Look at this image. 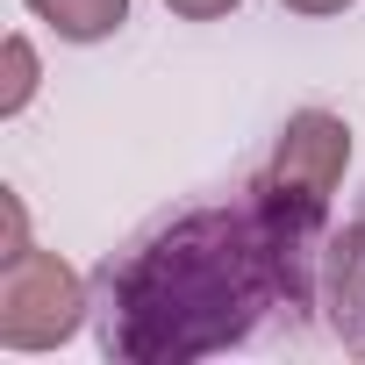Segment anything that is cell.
Wrapping results in <instances>:
<instances>
[{
  "instance_id": "obj_1",
  "label": "cell",
  "mask_w": 365,
  "mask_h": 365,
  "mask_svg": "<svg viewBox=\"0 0 365 365\" xmlns=\"http://www.w3.org/2000/svg\"><path fill=\"white\" fill-rule=\"evenodd\" d=\"M287 294V265L258 208H201L143 237L101 287V344L129 365H187L244 344ZM294 301V294H287Z\"/></svg>"
},
{
  "instance_id": "obj_2",
  "label": "cell",
  "mask_w": 365,
  "mask_h": 365,
  "mask_svg": "<svg viewBox=\"0 0 365 365\" xmlns=\"http://www.w3.org/2000/svg\"><path fill=\"white\" fill-rule=\"evenodd\" d=\"M344 165H351V129H344L336 115L308 108V115H294V122L279 129L272 165H265V179L251 187V208H258V222H265L272 244H279L287 294L308 287L301 265H308V244H315V230H322V215H329V194H336Z\"/></svg>"
},
{
  "instance_id": "obj_3",
  "label": "cell",
  "mask_w": 365,
  "mask_h": 365,
  "mask_svg": "<svg viewBox=\"0 0 365 365\" xmlns=\"http://www.w3.org/2000/svg\"><path fill=\"white\" fill-rule=\"evenodd\" d=\"M79 272L58 251H22L0 265V344L8 351H51L79 329Z\"/></svg>"
},
{
  "instance_id": "obj_4",
  "label": "cell",
  "mask_w": 365,
  "mask_h": 365,
  "mask_svg": "<svg viewBox=\"0 0 365 365\" xmlns=\"http://www.w3.org/2000/svg\"><path fill=\"white\" fill-rule=\"evenodd\" d=\"M329 322L351 351H365V208L329 244Z\"/></svg>"
},
{
  "instance_id": "obj_5",
  "label": "cell",
  "mask_w": 365,
  "mask_h": 365,
  "mask_svg": "<svg viewBox=\"0 0 365 365\" xmlns=\"http://www.w3.org/2000/svg\"><path fill=\"white\" fill-rule=\"evenodd\" d=\"M29 8L65 36V43H101L129 22V0H29Z\"/></svg>"
},
{
  "instance_id": "obj_6",
  "label": "cell",
  "mask_w": 365,
  "mask_h": 365,
  "mask_svg": "<svg viewBox=\"0 0 365 365\" xmlns=\"http://www.w3.org/2000/svg\"><path fill=\"white\" fill-rule=\"evenodd\" d=\"M36 93V51L22 36H8V93H0V115H22Z\"/></svg>"
},
{
  "instance_id": "obj_7",
  "label": "cell",
  "mask_w": 365,
  "mask_h": 365,
  "mask_svg": "<svg viewBox=\"0 0 365 365\" xmlns=\"http://www.w3.org/2000/svg\"><path fill=\"white\" fill-rule=\"evenodd\" d=\"M22 251H29V237H22V201H15V194H0V265L22 258Z\"/></svg>"
},
{
  "instance_id": "obj_8",
  "label": "cell",
  "mask_w": 365,
  "mask_h": 365,
  "mask_svg": "<svg viewBox=\"0 0 365 365\" xmlns=\"http://www.w3.org/2000/svg\"><path fill=\"white\" fill-rule=\"evenodd\" d=\"M172 15H187V22H215V15H230L237 0H165Z\"/></svg>"
},
{
  "instance_id": "obj_9",
  "label": "cell",
  "mask_w": 365,
  "mask_h": 365,
  "mask_svg": "<svg viewBox=\"0 0 365 365\" xmlns=\"http://www.w3.org/2000/svg\"><path fill=\"white\" fill-rule=\"evenodd\" d=\"M287 8H294V15H344L351 0H287Z\"/></svg>"
}]
</instances>
